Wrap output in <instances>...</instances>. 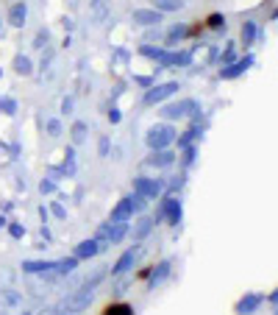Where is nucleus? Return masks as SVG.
<instances>
[{
    "instance_id": "1",
    "label": "nucleus",
    "mask_w": 278,
    "mask_h": 315,
    "mask_svg": "<svg viewBox=\"0 0 278 315\" xmlns=\"http://www.w3.org/2000/svg\"><path fill=\"white\" fill-rule=\"evenodd\" d=\"M100 315H134V307L125 304V301H114V304H106Z\"/></svg>"
},
{
    "instance_id": "2",
    "label": "nucleus",
    "mask_w": 278,
    "mask_h": 315,
    "mask_svg": "<svg viewBox=\"0 0 278 315\" xmlns=\"http://www.w3.org/2000/svg\"><path fill=\"white\" fill-rule=\"evenodd\" d=\"M159 6H162V9H178L181 0H159Z\"/></svg>"
}]
</instances>
